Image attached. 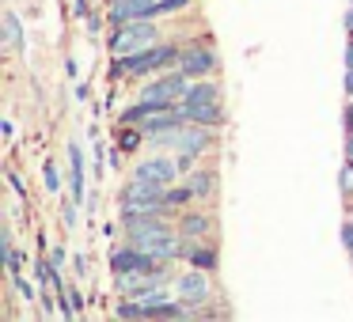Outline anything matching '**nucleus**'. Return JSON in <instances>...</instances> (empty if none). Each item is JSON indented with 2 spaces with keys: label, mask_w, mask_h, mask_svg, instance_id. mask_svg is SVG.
<instances>
[{
  "label": "nucleus",
  "mask_w": 353,
  "mask_h": 322,
  "mask_svg": "<svg viewBox=\"0 0 353 322\" xmlns=\"http://www.w3.org/2000/svg\"><path fill=\"white\" fill-rule=\"evenodd\" d=\"M342 23H345V34H350V39H353V4H350V8H345Z\"/></svg>",
  "instance_id": "obj_33"
},
{
  "label": "nucleus",
  "mask_w": 353,
  "mask_h": 322,
  "mask_svg": "<svg viewBox=\"0 0 353 322\" xmlns=\"http://www.w3.org/2000/svg\"><path fill=\"white\" fill-rule=\"evenodd\" d=\"M345 69H353V39H350V46H345Z\"/></svg>",
  "instance_id": "obj_37"
},
{
  "label": "nucleus",
  "mask_w": 353,
  "mask_h": 322,
  "mask_svg": "<svg viewBox=\"0 0 353 322\" xmlns=\"http://www.w3.org/2000/svg\"><path fill=\"white\" fill-rule=\"evenodd\" d=\"M152 110H160V107H152V103H145V99H133L130 107H122L114 114V125H141Z\"/></svg>",
  "instance_id": "obj_19"
},
{
  "label": "nucleus",
  "mask_w": 353,
  "mask_h": 322,
  "mask_svg": "<svg viewBox=\"0 0 353 322\" xmlns=\"http://www.w3.org/2000/svg\"><path fill=\"white\" fill-rule=\"evenodd\" d=\"M171 288H175V296L183 299V303H190L194 311H198V307H205L209 299H213V277H209L205 269L190 266L186 273H175Z\"/></svg>",
  "instance_id": "obj_5"
},
{
  "label": "nucleus",
  "mask_w": 353,
  "mask_h": 322,
  "mask_svg": "<svg viewBox=\"0 0 353 322\" xmlns=\"http://www.w3.org/2000/svg\"><path fill=\"white\" fill-rule=\"evenodd\" d=\"M345 216H350V220H353V197L345 201Z\"/></svg>",
  "instance_id": "obj_38"
},
{
  "label": "nucleus",
  "mask_w": 353,
  "mask_h": 322,
  "mask_svg": "<svg viewBox=\"0 0 353 322\" xmlns=\"http://www.w3.org/2000/svg\"><path fill=\"white\" fill-rule=\"evenodd\" d=\"M190 201H198L194 197V190H190V182H171L168 190H163V213L168 216H179L183 208H190Z\"/></svg>",
  "instance_id": "obj_16"
},
{
  "label": "nucleus",
  "mask_w": 353,
  "mask_h": 322,
  "mask_svg": "<svg viewBox=\"0 0 353 322\" xmlns=\"http://www.w3.org/2000/svg\"><path fill=\"white\" fill-rule=\"evenodd\" d=\"M130 19H156V0H107V23H130Z\"/></svg>",
  "instance_id": "obj_10"
},
{
  "label": "nucleus",
  "mask_w": 353,
  "mask_h": 322,
  "mask_svg": "<svg viewBox=\"0 0 353 322\" xmlns=\"http://www.w3.org/2000/svg\"><path fill=\"white\" fill-rule=\"evenodd\" d=\"M8 281H12V288H16L19 296L27 299V303H39V299H42V292H39V288H34V284L23 277V269H19V273H8Z\"/></svg>",
  "instance_id": "obj_20"
},
{
  "label": "nucleus",
  "mask_w": 353,
  "mask_h": 322,
  "mask_svg": "<svg viewBox=\"0 0 353 322\" xmlns=\"http://www.w3.org/2000/svg\"><path fill=\"white\" fill-rule=\"evenodd\" d=\"M186 182H190V190H194L198 201H213L216 190H221V175H216V167H201V163L186 175Z\"/></svg>",
  "instance_id": "obj_14"
},
{
  "label": "nucleus",
  "mask_w": 353,
  "mask_h": 322,
  "mask_svg": "<svg viewBox=\"0 0 353 322\" xmlns=\"http://www.w3.org/2000/svg\"><path fill=\"white\" fill-rule=\"evenodd\" d=\"M61 220L65 228H77V201H61Z\"/></svg>",
  "instance_id": "obj_28"
},
{
  "label": "nucleus",
  "mask_w": 353,
  "mask_h": 322,
  "mask_svg": "<svg viewBox=\"0 0 353 322\" xmlns=\"http://www.w3.org/2000/svg\"><path fill=\"white\" fill-rule=\"evenodd\" d=\"M345 133H353V99L345 103Z\"/></svg>",
  "instance_id": "obj_34"
},
{
  "label": "nucleus",
  "mask_w": 353,
  "mask_h": 322,
  "mask_svg": "<svg viewBox=\"0 0 353 322\" xmlns=\"http://www.w3.org/2000/svg\"><path fill=\"white\" fill-rule=\"evenodd\" d=\"M72 269H77V277H80V281L88 277V258H84V254H77V258H72Z\"/></svg>",
  "instance_id": "obj_31"
},
{
  "label": "nucleus",
  "mask_w": 353,
  "mask_h": 322,
  "mask_svg": "<svg viewBox=\"0 0 353 322\" xmlns=\"http://www.w3.org/2000/svg\"><path fill=\"white\" fill-rule=\"evenodd\" d=\"M183 42L175 39H160L152 42L148 50H141V54H125V61H130V80H148L156 76V72H168V69H179V61H183Z\"/></svg>",
  "instance_id": "obj_1"
},
{
  "label": "nucleus",
  "mask_w": 353,
  "mask_h": 322,
  "mask_svg": "<svg viewBox=\"0 0 353 322\" xmlns=\"http://www.w3.org/2000/svg\"><path fill=\"white\" fill-rule=\"evenodd\" d=\"M160 23L156 19H130V23H114L107 31V50L118 57L125 54H141V50H148L152 42H160Z\"/></svg>",
  "instance_id": "obj_2"
},
{
  "label": "nucleus",
  "mask_w": 353,
  "mask_h": 322,
  "mask_svg": "<svg viewBox=\"0 0 353 322\" xmlns=\"http://www.w3.org/2000/svg\"><path fill=\"white\" fill-rule=\"evenodd\" d=\"M103 19H107V16H103V12H95V8H92V16L84 19V27H88V39H92V42L103 34Z\"/></svg>",
  "instance_id": "obj_25"
},
{
  "label": "nucleus",
  "mask_w": 353,
  "mask_h": 322,
  "mask_svg": "<svg viewBox=\"0 0 353 322\" xmlns=\"http://www.w3.org/2000/svg\"><path fill=\"white\" fill-rule=\"evenodd\" d=\"M338 186H342V193H345V201L353 197V163L345 160V167H342V175H338Z\"/></svg>",
  "instance_id": "obj_27"
},
{
  "label": "nucleus",
  "mask_w": 353,
  "mask_h": 322,
  "mask_svg": "<svg viewBox=\"0 0 353 322\" xmlns=\"http://www.w3.org/2000/svg\"><path fill=\"white\" fill-rule=\"evenodd\" d=\"M179 261L198 266V269H205V273H216V269H221V246L209 243V239H183V254H179Z\"/></svg>",
  "instance_id": "obj_7"
},
{
  "label": "nucleus",
  "mask_w": 353,
  "mask_h": 322,
  "mask_svg": "<svg viewBox=\"0 0 353 322\" xmlns=\"http://www.w3.org/2000/svg\"><path fill=\"white\" fill-rule=\"evenodd\" d=\"M107 76L114 80H130V61H125V57H118V54H110V65H107Z\"/></svg>",
  "instance_id": "obj_23"
},
{
  "label": "nucleus",
  "mask_w": 353,
  "mask_h": 322,
  "mask_svg": "<svg viewBox=\"0 0 353 322\" xmlns=\"http://www.w3.org/2000/svg\"><path fill=\"white\" fill-rule=\"evenodd\" d=\"M350 258H353V246H350Z\"/></svg>",
  "instance_id": "obj_39"
},
{
  "label": "nucleus",
  "mask_w": 353,
  "mask_h": 322,
  "mask_svg": "<svg viewBox=\"0 0 353 322\" xmlns=\"http://www.w3.org/2000/svg\"><path fill=\"white\" fill-rule=\"evenodd\" d=\"M345 99H353V69H345Z\"/></svg>",
  "instance_id": "obj_35"
},
{
  "label": "nucleus",
  "mask_w": 353,
  "mask_h": 322,
  "mask_svg": "<svg viewBox=\"0 0 353 322\" xmlns=\"http://www.w3.org/2000/svg\"><path fill=\"white\" fill-rule=\"evenodd\" d=\"M179 114H183V122L209 125V129H224V125H228V110H224V99H221V103H201V107L179 103Z\"/></svg>",
  "instance_id": "obj_11"
},
{
  "label": "nucleus",
  "mask_w": 353,
  "mask_h": 322,
  "mask_svg": "<svg viewBox=\"0 0 353 322\" xmlns=\"http://www.w3.org/2000/svg\"><path fill=\"white\" fill-rule=\"evenodd\" d=\"M216 144V129H209V125H194V122H183L175 133V152L179 148H186V152H198V155H209Z\"/></svg>",
  "instance_id": "obj_9"
},
{
  "label": "nucleus",
  "mask_w": 353,
  "mask_h": 322,
  "mask_svg": "<svg viewBox=\"0 0 353 322\" xmlns=\"http://www.w3.org/2000/svg\"><path fill=\"white\" fill-rule=\"evenodd\" d=\"M175 163H179V175L186 178V175H190V171L201 163V155H198V152H186V148H179V152H175Z\"/></svg>",
  "instance_id": "obj_24"
},
{
  "label": "nucleus",
  "mask_w": 353,
  "mask_h": 322,
  "mask_svg": "<svg viewBox=\"0 0 353 322\" xmlns=\"http://www.w3.org/2000/svg\"><path fill=\"white\" fill-rule=\"evenodd\" d=\"M130 175H141V178H152V182H160V186H171V182H179V163L171 160V155H160V152H152V155H145V160L137 163V167L130 171Z\"/></svg>",
  "instance_id": "obj_8"
},
{
  "label": "nucleus",
  "mask_w": 353,
  "mask_h": 322,
  "mask_svg": "<svg viewBox=\"0 0 353 322\" xmlns=\"http://www.w3.org/2000/svg\"><path fill=\"white\" fill-rule=\"evenodd\" d=\"M69 299H72V307H77V314H84V307H88L84 292H80V288H72V284H69Z\"/></svg>",
  "instance_id": "obj_29"
},
{
  "label": "nucleus",
  "mask_w": 353,
  "mask_h": 322,
  "mask_svg": "<svg viewBox=\"0 0 353 322\" xmlns=\"http://www.w3.org/2000/svg\"><path fill=\"white\" fill-rule=\"evenodd\" d=\"M42 186H46L50 193H61V171H57L54 160L42 163Z\"/></svg>",
  "instance_id": "obj_22"
},
{
  "label": "nucleus",
  "mask_w": 353,
  "mask_h": 322,
  "mask_svg": "<svg viewBox=\"0 0 353 322\" xmlns=\"http://www.w3.org/2000/svg\"><path fill=\"white\" fill-rule=\"evenodd\" d=\"M88 95H92V84H77V99H80V103H84V99H88Z\"/></svg>",
  "instance_id": "obj_36"
},
{
  "label": "nucleus",
  "mask_w": 353,
  "mask_h": 322,
  "mask_svg": "<svg viewBox=\"0 0 353 322\" xmlns=\"http://www.w3.org/2000/svg\"><path fill=\"white\" fill-rule=\"evenodd\" d=\"M224 87L216 76H205V80H190V87H186L183 103H190V107H201V103H221L224 99Z\"/></svg>",
  "instance_id": "obj_15"
},
{
  "label": "nucleus",
  "mask_w": 353,
  "mask_h": 322,
  "mask_svg": "<svg viewBox=\"0 0 353 322\" xmlns=\"http://www.w3.org/2000/svg\"><path fill=\"white\" fill-rule=\"evenodd\" d=\"M0 261H4V273H19L23 269V254L16 250V239H12L8 224L0 228Z\"/></svg>",
  "instance_id": "obj_18"
},
{
  "label": "nucleus",
  "mask_w": 353,
  "mask_h": 322,
  "mask_svg": "<svg viewBox=\"0 0 353 322\" xmlns=\"http://www.w3.org/2000/svg\"><path fill=\"white\" fill-rule=\"evenodd\" d=\"M163 190L168 186L152 182V178H141V175H130L118 190V205L125 208H163Z\"/></svg>",
  "instance_id": "obj_4"
},
{
  "label": "nucleus",
  "mask_w": 353,
  "mask_h": 322,
  "mask_svg": "<svg viewBox=\"0 0 353 322\" xmlns=\"http://www.w3.org/2000/svg\"><path fill=\"white\" fill-rule=\"evenodd\" d=\"M65 152H69V197L77 201V205H84V197H88V186H84L88 182V175H84V148L72 140Z\"/></svg>",
  "instance_id": "obj_13"
},
{
  "label": "nucleus",
  "mask_w": 353,
  "mask_h": 322,
  "mask_svg": "<svg viewBox=\"0 0 353 322\" xmlns=\"http://www.w3.org/2000/svg\"><path fill=\"white\" fill-rule=\"evenodd\" d=\"M175 228L183 239H209L216 231V220L209 213H190V208H183V213L175 216Z\"/></svg>",
  "instance_id": "obj_12"
},
{
  "label": "nucleus",
  "mask_w": 353,
  "mask_h": 322,
  "mask_svg": "<svg viewBox=\"0 0 353 322\" xmlns=\"http://www.w3.org/2000/svg\"><path fill=\"white\" fill-rule=\"evenodd\" d=\"M72 12H77V19H88V16H92V8H88V0H77V4H72Z\"/></svg>",
  "instance_id": "obj_32"
},
{
  "label": "nucleus",
  "mask_w": 353,
  "mask_h": 322,
  "mask_svg": "<svg viewBox=\"0 0 353 322\" xmlns=\"http://www.w3.org/2000/svg\"><path fill=\"white\" fill-rule=\"evenodd\" d=\"M46 254H50V261H54L57 269H65V266H69V250H65L61 243H50V246H46Z\"/></svg>",
  "instance_id": "obj_26"
},
{
  "label": "nucleus",
  "mask_w": 353,
  "mask_h": 322,
  "mask_svg": "<svg viewBox=\"0 0 353 322\" xmlns=\"http://www.w3.org/2000/svg\"><path fill=\"white\" fill-rule=\"evenodd\" d=\"M186 87H190V76L183 69H168V72H156V76L141 80L137 99L152 103V107H179Z\"/></svg>",
  "instance_id": "obj_3"
},
{
  "label": "nucleus",
  "mask_w": 353,
  "mask_h": 322,
  "mask_svg": "<svg viewBox=\"0 0 353 322\" xmlns=\"http://www.w3.org/2000/svg\"><path fill=\"white\" fill-rule=\"evenodd\" d=\"M179 69H183L190 80L216 76V72H221V54H216V46H209V42H194V46L183 50V61H179Z\"/></svg>",
  "instance_id": "obj_6"
},
{
  "label": "nucleus",
  "mask_w": 353,
  "mask_h": 322,
  "mask_svg": "<svg viewBox=\"0 0 353 322\" xmlns=\"http://www.w3.org/2000/svg\"><path fill=\"white\" fill-rule=\"evenodd\" d=\"M194 0H156V19H168V16H179V12H186Z\"/></svg>",
  "instance_id": "obj_21"
},
{
  "label": "nucleus",
  "mask_w": 353,
  "mask_h": 322,
  "mask_svg": "<svg viewBox=\"0 0 353 322\" xmlns=\"http://www.w3.org/2000/svg\"><path fill=\"white\" fill-rule=\"evenodd\" d=\"M4 175H8V186H12V190H16V193H19V197H27V186H23V182H19V175H16V171H12V167H8V171H4Z\"/></svg>",
  "instance_id": "obj_30"
},
{
  "label": "nucleus",
  "mask_w": 353,
  "mask_h": 322,
  "mask_svg": "<svg viewBox=\"0 0 353 322\" xmlns=\"http://www.w3.org/2000/svg\"><path fill=\"white\" fill-rule=\"evenodd\" d=\"M0 27H4V31H0V39H4V46L8 50H16V54H23L27 50V42H23V19L16 16V12H4V16H0Z\"/></svg>",
  "instance_id": "obj_17"
}]
</instances>
